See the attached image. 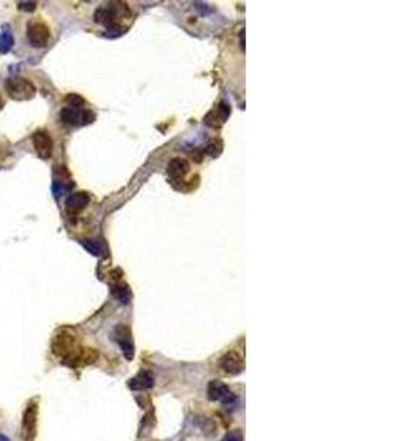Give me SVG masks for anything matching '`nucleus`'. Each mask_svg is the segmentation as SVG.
Segmentation results:
<instances>
[{
  "label": "nucleus",
  "instance_id": "nucleus-1",
  "mask_svg": "<svg viewBox=\"0 0 393 441\" xmlns=\"http://www.w3.org/2000/svg\"><path fill=\"white\" fill-rule=\"evenodd\" d=\"M4 89L10 99L18 100V102L31 100L35 96V87L33 86V83H30L28 80L21 78V77L9 78L4 84Z\"/></svg>",
  "mask_w": 393,
  "mask_h": 441
},
{
  "label": "nucleus",
  "instance_id": "nucleus-2",
  "mask_svg": "<svg viewBox=\"0 0 393 441\" xmlns=\"http://www.w3.org/2000/svg\"><path fill=\"white\" fill-rule=\"evenodd\" d=\"M61 119L66 125H87L95 121V115L92 110H81L80 108L66 106L61 110Z\"/></svg>",
  "mask_w": 393,
  "mask_h": 441
},
{
  "label": "nucleus",
  "instance_id": "nucleus-3",
  "mask_svg": "<svg viewBox=\"0 0 393 441\" xmlns=\"http://www.w3.org/2000/svg\"><path fill=\"white\" fill-rule=\"evenodd\" d=\"M208 397L212 402H220L223 405H233L236 402V394L231 391L229 385L224 382L214 379L208 385Z\"/></svg>",
  "mask_w": 393,
  "mask_h": 441
},
{
  "label": "nucleus",
  "instance_id": "nucleus-4",
  "mask_svg": "<svg viewBox=\"0 0 393 441\" xmlns=\"http://www.w3.org/2000/svg\"><path fill=\"white\" fill-rule=\"evenodd\" d=\"M27 38L30 41V44L33 47H44L47 46L49 43V38H50V32H49V28L47 25H44L43 22H28L27 25Z\"/></svg>",
  "mask_w": 393,
  "mask_h": 441
},
{
  "label": "nucleus",
  "instance_id": "nucleus-5",
  "mask_svg": "<svg viewBox=\"0 0 393 441\" xmlns=\"http://www.w3.org/2000/svg\"><path fill=\"white\" fill-rule=\"evenodd\" d=\"M33 144L35 153L38 155V158L49 159L52 156L53 152V141L52 137L47 131L44 129H38L33 134Z\"/></svg>",
  "mask_w": 393,
  "mask_h": 441
},
{
  "label": "nucleus",
  "instance_id": "nucleus-6",
  "mask_svg": "<svg viewBox=\"0 0 393 441\" xmlns=\"http://www.w3.org/2000/svg\"><path fill=\"white\" fill-rule=\"evenodd\" d=\"M37 415H38L37 403H30L24 412V416H22V437L27 441H33L34 436H35Z\"/></svg>",
  "mask_w": 393,
  "mask_h": 441
},
{
  "label": "nucleus",
  "instance_id": "nucleus-7",
  "mask_svg": "<svg viewBox=\"0 0 393 441\" xmlns=\"http://www.w3.org/2000/svg\"><path fill=\"white\" fill-rule=\"evenodd\" d=\"M115 340L120 344L124 356L127 357V360H131L134 356V343H132V337H131V331L129 327L126 325H118L115 328Z\"/></svg>",
  "mask_w": 393,
  "mask_h": 441
},
{
  "label": "nucleus",
  "instance_id": "nucleus-8",
  "mask_svg": "<svg viewBox=\"0 0 393 441\" xmlns=\"http://www.w3.org/2000/svg\"><path fill=\"white\" fill-rule=\"evenodd\" d=\"M220 366L224 372L234 375V374H240L243 371L245 363H243V357L239 353L229 351L220 359Z\"/></svg>",
  "mask_w": 393,
  "mask_h": 441
},
{
  "label": "nucleus",
  "instance_id": "nucleus-9",
  "mask_svg": "<svg viewBox=\"0 0 393 441\" xmlns=\"http://www.w3.org/2000/svg\"><path fill=\"white\" fill-rule=\"evenodd\" d=\"M90 203V196L84 191L72 193L66 197L65 209L68 214H78Z\"/></svg>",
  "mask_w": 393,
  "mask_h": 441
},
{
  "label": "nucleus",
  "instance_id": "nucleus-10",
  "mask_svg": "<svg viewBox=\"0 0 393 441\" xmlns=\"http://www.w3.org/2000/svg\"><path fill=\"white\" fill-rule=\"evenodd\" d=\"M189 169H190V165L187 159L184 158L171 159L169 163L166 165V172L171 178H181L189 172Z\"/></svg>",
  "mask_w": 393,
  "mask_h": 441
},
{
  "label": "nucleus",
  "instance_id": "nucleus-11",
  "mask_svg": "<svg viewBox=\"0 0 393 441\" xmlns=\"http://www.w3.org/2000/svg\"><path fill=\"white\" fill-rule=\"evenodd\" d=\"M153 384H155V378H153L152 372L150 371H146V369L140 371L129 382L131 390H149V388L153 387Z\"/></svg>",
  "mask_w": 393,
  "mask_h": 441
},
{
  "label": "nucleus",
  "instance_id": "nucleus-12",
  "mask_svg": "<svg viewBox=\"0 0 393 441\" xmlns=\"http://www.w3.org/2000/svg\"><path fill=\"white\" fill-rule=\"evenodd\" d=\"M111 291H112L114 297H115L120 303H123V305H129V303H130L131 291L126 284L123 283L114 284V285L111 287Z\"/></svg>",
  "mask_w": 393,
  "mask_h": 441
},
{
  "label": "nucleus",
  "instance_id": "nucleus-13",
  "mask_svg": "<svg viewBox=\"0 0 393 441\" xmlns=\"http://www.w3.org/2000/svg\"><path fill=\"white\" fill-rule=\"evenodd\" d=\"M81 243L89 252L93 253L95 256H102L103 252H105V249H103V246H102V243L99 240H83Z\"/></svg>",
  "mask_w": 393,
  "mask_h": 441
},
{
  "label": "nucleus",
  "instance_id": "nucleus-14",
  "mask_svg": "<svg viewBox=\"0 0 393 441\" xmlns=\"http://www.w3.org/2000/svg\"><path fill=\"white\" fill-rule=\"evenodd\" d=\"M13 46V35L9 31H3L0 34V52L6 53Z\"/></svg>",
  "mask_w": 393,
  "mask_h": 441
},
{
  "label": "nucleus",
  "instance_id": "nucleus-15",
  "mask_svg": "<svg viewBox=\"0 0 393 441\" xmlns=\"http://www.w3.org/2000/svg\"><path fill=\"white\" fill-rule=\"evenodd\" d=\"M243 440V436H242V433L240 431H231L229 433L224 439L221 441H242Z\"/></svg>",
  "mask_w": 393,
  "mask_h": 441
},
{
  "label": "nucleus",
  "instance_id": "nucleus-16",
  "mask_svg": "<svg viewBox=\"0 0 393 441\" xmlns=\"http://www.w3.org/2000/svg\"><path fill=\"white\" fill-rule=\"evenodd\" d=\"M37 7V3L35 1H21L19 3V9L21 10H25V12H33Z\"/></svg>",
  "mask_w": 393,
  "mask_h": 441
},
{
  "label": "nucleus",
  "instance_id": "nucleus-17",
  "mask_svg": "<svg viewBox=\"0 0 393 441\" xmlns=\"http://www.w3.org/2000/svg\"><path fill=\"white\" fill-rule=\"evenodd\" d=\"M3 106H4V100H3V97L0 96V109H1Z\"/></svg>",
  "mask_w": 393,
  "mask_h": 441
},
{
  "label": "nucleus",
  "instance_id": "nucleus-18",
  "mask_svg": "<svg viewBox=\"0 0 393 441\" xmlns=\"http://www.w3.org/2000/svg\"><path fill=\"white\" fill-rule=\"evenodd\" d=\"M0 441H10L6 436H0Z\"/></svg>",
  "mask_w": 393,
  "mask_h": 441
}]
</instances>
